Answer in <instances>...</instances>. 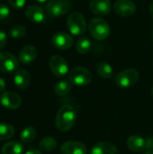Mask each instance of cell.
<instances>
[{
    "label": "cell",
    "mask_w": 153,
    "mask_h": 154,
    "mask_svg": "<svg viewBox=\"0 0 153 154\" xmlns=\"http://www.w3.org/2000/svg\"><path fill=\"white\" fill-rule=\"evenodd\" d=\"M77 120V112L76 109L69 105L62 106L56 116L55 124L56 127L60 132L69 131L75 125Z\"/></svg>",
    "instance_id": "obj_1"
},
{
    "label": "cell",
    "mask_w": 153,
    "mask_h": 154,
    "mask_svg": "<svg viewBox=\"0 0 153 154\" xmlns=\"http://www.w3.org/2000/svg\"><path fill=\"white\" fill-rule=\"evenodd\" d=\"M88 30L92 37L97 41H103L110 34L109 24L106 20L99 17L93 18L89 21Z\"/></svg>",
    "instance_id": "obj_2"
},
{
    "label": "cell",
    "mask_w": 153,
    "mask_h": 154,
    "mask_svg": "<svg viewBox=\"0 0 153 154\" xmlns=\"http://www.w3.org/2000/svg\"><path fill=\"white\" fill-rule=\"evenodd\" d=\"M140 79V74L135 69H127L119 72L115 77V84L122 88H128L133 87Z\"/></svg>",
    "instance_id": "obj_3"
},
{
    "label": "cell",
    "mask_w": 153,
    "mask_h": 154,
    "mask_svg": "<svg viewBox=\"0 0 153 154\" xmlns=\"http://www.w3.org/2000/svg\"><path fill=\"white\" fill-rule=\"evenodd\" d=\"M67 25L71 34L82 35L87 30V23L84 15L78 12L71 13L67 20Z\"/></svg>",
    "instance_id": "obj_4"
},
{
    "label": "cell",
    "mask_w": 153,
    "mask_h": 154,
    "mask_svg": "<svg viewBox=\"0 0 153 154\" xmlns=\"http://www.w3.org/2000/svg\"><path fill=\"white\" fill-rule=\"evenodd\" d=\"M93 76L89 69L84 67H76L69 73V80L76 86H87L92 81Z\"/></svg>",
    "instance_id": "obj_5"
},
{
    "label": "cell",
    "mask_w": 153,
    "mask_h": 154,
    "mask_svg": "<svg viewBox=\"0 0 153 154\" xmlns=\"http://www.w3.org/2000/svg\"><path fill=\"white\" fill-rule=\"evenodd\" d=\"M72 8L70 0H50L46 5L47 13L51 17H59L69 13Z\"/></svg>",
    "instance_id": "obj_6"
},
{
    "label": "cell",
    "mask_w": 153,
    "mask_h": 154,
    "mask_svg": "<svg viewBox=\"0 0 153 154\" xmlns=\"http://www.w3.org/2000/svg\"><path fill=\"white\" fill-rule=\"evenodd\" d=\"M19 65L18 59L7 51H0V71L11 73L17 69Z\"/></svg>",
    "instance_id": "obj_7"
},
{
    "label": "cell",
    "mask_w": 153,
    "mask_h": 154,
    "mask_svg": "<svg viewBox=\"0 0 153 154\" xmlns=\"http://www.w3.org/2000/svg\"><path fill=\"white\" fill-rule=\"evenodd\" d=\"M49 66L51 72L57 77H63L69 72V65L60 55H53L50 59Z\"/></svg>",
    "instance_id": "obj_8"
},
{
    "label": "cell",
    "mask_w": 153,
    "mask_h": 154,
    "mask_svg": "<svg viewBox=\"0 0 153 154\" xmlns=\"http://www.w3.org/2000/svg\"><path fill=\"white\" fill-rule=\"evenodd\" d=\"M116 14L123 17H129L135 14L136 5L133 0H117L114 5Z\"/></svg>",
    "instance_id": "obj_9"
},
{
    "label": "cell",
    "mask_w": 153,
    "mask_h": 154,
    "mask_svg": "<svg viewBox=\"0 0 153 154\" xmlns=\"http://www.w3.org/2000/svg\"><path fill=\"white\" fill-rule=\"evenodd\" d=\"M0 103L4 107L14 110L20 107L22 104V99L19 97V95H17L14 92L5 91L0 96Z\"/></svg>",
    "instance_id": "obj_10"
},
{
    "label": "cell",
    "mask_w": 153,
    "mask_h": 154,
    "mask_svg": "<svg viewBox=\"0 0 153 154\" xmlns=\"http://www.w3.org/2000/svg\"><path fill=\"white\" fill-rule=\"evenodd\" d=\"M51 42L55 48L64 51V50L69 49L73 45L74 39L70 34L60 32H57L53 35V37L51 39Z\"/></svg>",
    "instance_id": "obj_11"
},
{
    "label": "cell",
    "mask_w": 153,
    "mask_h": 154,
    "mask_svg": "<svg viewBox=\"0 0 153 154\" xmlns=\"http://www.w3.org/2000/svg\"><path fill=\"white\" fill-rule=\"evenodd\" d=\"M61 154H87V147L84 143L78 141H69L60 147Z\"/></svg>",
    "instance_id": "obj_12"
},
{
    "label": "cell",
    "mask_w": 153,
    "mask_h": 154,
    "mask_svg": "<svg viewBox=\"0 0 153 154\" xmlns=\"http://www.w3.org/2000/svg\"><path fill=\"white\" fill-rule=\"evenodd\" d=\"M90 11L96 15H106L111 11L110 0H90Z\"/></svg>",
    "instance_id": "obj_13"
},
{
    "label": "cell",
    "mask_w": 153,
    "mask_h": 154,
    "mask_svg": "<svg viewBox=\"0 0 153 154\" xmlns=\"http://www.w3.org/2000/svg\"><path fill=\"white\" fill-rule=\"evenodd\" d=\"M25 16L28 20L33 23H42L45 20V13L43 9L36 5H29L25 10Z\"/></svg>",
    "instance_id": "obj_14"
},
{
    "label": "cell",
    "mask_w": 153,
    "mask_h": 154,
    "mask_svg": "<svg viewBox=\"0 0 153 154\" xmlns=\"http://www.w3.org/2000/svg\"><path fill=\"white\" fill-rule=\"evenodd\" d=\"M90 154H120V152L114 144L106 142H100L92 147Z\"/></svg>",
    "instance_id": "obj_15"
},
{
    "label": "cell",
    "mask_w": 153,
    "mask_h": 154,
    "mask_svg": "<svg viewBox=\"0 0 153 154\" xmlns=\"http://www.w3.org/2000/svg\"><path fill=\"white\" fill-rule=\"evenodd\" d=\"M127 147L133 152H142L146 150L145 139L139 135H132L127 139Z\"/></svg>",
    "instance_id": "obj_16"
},
{
    "label": "cell",
    "mask_w": 153,
    "mask_h": 154,
    "mask_svg": "<svg viewBox=\"0 0 153 154\" xmlns=\"http://www.w3.org/2000/svg\"><path fill=\"white\" fill-rule=\"evenodd\" d=\"M37 54L38 52L34 46L26 45L19 52V60L23 64H29L36 59Z\"/></svg>",
    "instance_id": "obj_17"
},
{
    "label": "cell",
    "mask_w": 153,
    "mask_h": 154,
    "mask_svg": "<svg viewBox=\"0 0 153 154\" xmlns=\"http://www.w3.org/2000/svg\"><path fill=\"white\" fill-rule=\"evenodd\" d=\"M14 85L20 89H25L30 86L31 76L25 69H18L14 76Z\"/></svg>",
    "instance_id": "obj_18"
},
{
    "label": "cell",
    "mask_w": 153,
    "mask_h": 154,
    "mask_svg": "<svg viewBox=\"0 0 153 154\" xmlns=\"http://www.w3.org/2000/svg\"><path fill=\"white\" fill-rule=\"evenodd\" d=\"M96 72L97 74L106 79H112L114 77V69L112 68V66L106 62V61H101L96 65Z\"/></svg>",
    "instance_id": "obj_19"
},
{
    "label": "cell",
    "mask_w": 153,
    "mask_h": 154,
    "mask_svg": "<svg viewBox=\"0 0 153 154\" xmlns=\"http://www.w3.org/2000/svg\"><path fill=\"white\" fill-rule=\"evenodd\" d=\"M1 152L2 154H23V145L19 142H9L3 146Z\"/></svg>",
    "instance_id": "obj_20"
},
{
    "label": "cell",
    "mask_w": 153,
    "mask_h": 154,
    "mask_svg": "<svg viewBox=\"0 0 153 154\" xmlns=\"http://www.w3.org/2000/svg\"><path fill=\"white\" fill-rule=\"evenodd\" d=\"M91 48H92L91 40L87 36L80 37L76 42V50L80 54H87V52L90 51Z\"/></svg>",
    "instance_id": "obj_21"
},
{
    "label": "cell",
    "mask_w": 153,
    "mask_h": 154,
    "mask_svg": "<svg viewBox=\"0 0 153 154\" xmlns=\"http://www.w3.org/2000/svg\"><path fill=\"white\" fill-rule=\"evenodd\" d=\"M71 83L69 80H60L54 86V92L59 97L67 96L71 91Z\"/></svg>",
    "instance_id": "obj_22"
},
{
    "label": "cell",
    "mask_w": 153,
    "mask_h": 154,
    "mask_svg": "<svg viewBox=\"0 0 153 154\" xmlns=\"http://www.w3.org/2000/svg\"><path fill=\"white\" fill-rule=\"evenodd\" d=\"M39 147L42 152H52L57 147V141L53 137H50V136L45 137L40 142Z\"/></svg>",
    "instance_id": "obj_23"
},
{
    "label": "cell",
    "mask_w": 153,
    "mask_h": 154,
    "mask_svg": "<svg viewBox=\"0 0 153 154\" xmlns=\"http://www.w3.org/2000/svg\"><path fill=\"white\" fill-rule=\"evenodd\" d=\"M14 135V128L9 124L0 123V141L8 140Z\"/></svg>",
    "instance_id": "obj_24"
},
{
    "label": "cell",
    "mask_w": 153,
    "mask_h": 154,
    "mask_svg": "<svg viewBox=\"0 0 153 154\" xmlns=\"http://www.w3.org/2000/svg\"><path fill=\"white\" fill-rule=\"evenodd\" d=\"M35 137H36V130L32 126H28L24 128L20 134V140L25 143H31L35 139Z\"/></svg>",
    "instance_id": "obj_25"
},
{
    "label": "cell",
    "mask_w": 153,
    "mask_h": 154,
    "mask_svg": "<svg viewBox=\"0 0 153 154\" xmlns=\"http://www.w3.org/2000/svg\"><path fill=\"white\" fill-rule=\"evenodd\" d=\"M26 32H27L26 27L23 24H15L10 30V35L14 39L23 38L26 35Z\"/></svg>",
    "instance_id": "obj_26"
},
{
    "label": "cell",
    "mask_w": 153,
    "mask_h": 154,
    "mask_svg": "<svg viewBox=\"0 0 153 154\" xmlns=\"http://www.w3.org/2000/svg\"><path fill=\"white\" fill-rule=\"evenodd\" d=\"M10 14V9L6 5L0 4V21L5 20Z\"/></svg>",
    "instance_id": "obj_27"
},
{
    "label": "cell",
    "mask_w": 153,
    "mask_h": 154,
    "mask_svg": "<svg viewBox=\"0 0 153 154\" xmlns=\"http://www.w3.org/2000/svg\"><path fill=\"white\" fill-rule=\"evenodd\" d=\"M8 1H9V4L11 5V6H13L14 8H16V9L23 7L26 4V0H8Z\"/></svg>",
    "instance_id": "obj_28"
},
{
    "label": "cell",
    "mask_w": 153,
    "mask_h": 154,
    "mask_svg": "<svg viewBox=\"0 0 153 154\" xmlns=\"http://www.w3.org/2000/svg\"><path fill=\"white\" fill-rule=\"evenodd\" d=\"M6 42H7V35H6V33L5 32L0 31V50H2L5 46Z\"/></svg>",
    "instance_id": "obj_29"
},
{
    "label": "cell",
    "mask_w": 153,
    "mask_h": 154,
    "mask_svg": "<svg viewBox=\"0 0 153 154\" xmlns=\"http://www.w3.org/2000/svg\"><path fill=\"white\" fill-rule=\"evenodd\" d=\"M147 152H153V137H148L145 139Z\"/></svg>",
    "instance_id": "obj_30"
},
{
    "label": "cell",
    "mask_w": 153,
    "mask_h": 154,
    "mask_svg": "<svg viewBox=\"0 0 153 154\" xmlns=\"http://www.w3.org/2000/svg\"><path fill=\"white\" fill-rule=\"evenodd\" d=\"M23 154H42L40 150H37V149H30L28 150L27 152H25Z\"/></svg>",
    "instance_id": "obj_31"
},
{
    "label": "cell",
    "mask_w": 153,
    "mask_h": 154,
    "mask_svg": "<svg viewBox=\"0 0 153 154\" xmlns=\"http://www.w3.org/2000/svg\"><path fill=\"white\" fill-rule=\"evenodd\" d=\"M5 87H6V84H5V79L0 78V92H3L5 89Z\"/></svg>",
    "instance_id": "obj_32"
},
{
    "label": "cell",
    "mask_w": 153,
    "mask_h": 154,
    "mask_svg": "<svg viewBox=\"0 0 153 154\" xmlns=\"http://www.w3.org/2000/svg\"><path fill=\"white\" fill-rule=\"evenodd\" d=\"M150 14H151V17L152 18L153 20V0L152 2L151 3V5H150Z\"/></svg>",
    "instance_id": "obj_33"
},
{
    "label": "cell",
    "mask_w": 153,
    "mask_h": 154,
    "mask_svg": "<svg viewBox=\"0 0 153 154\" xmlns=\"http://www.w3.org/2000/svg\"><path fill=\"white\" fill-rule=\"evenodd\" d=\"M36 1H38V2H41V3H43V2H46L47 0H36Z\"/></svg>",
    "instance_id": "obj_34"
},
{
    "label": "cell",
    "mask_w": 153,
    "mask_h": 154,
    "mask_svg": "<svg viewBox=\"0 0 153 154\" xmlns=\"http://www.w3.org/2000/svg\"><path fill=\"white\" fill-rule=\"evenodd\" d=\"M143 154H153V152H146L145 153Z\"/></svg>",
    "instance_id": "obj_35"
},
{
    "label": "cell",
    "mask_w": 153,
    "mask_h": 154,
    "mask_svg": "<svg viewBox=\"0 0 153 154\" xmlns=\"http://www.w3.org/2000/svg\"><path fill=\"white\" fill-rule=\"evenodd\" d=\"M151 95H152V97H153V87L151 88Z\"/></svg>",
    "instance_id": "obj_36"
},
{
    "label": "cell",
    "mask_w": 153,
    "mask_h": 154,
    "mask_svg": "<svg viewBox=\"0 0 153 154\" xmlns=\"http://www.w3.org/2000/svg\"><path fill=\"white\" fill-rule=\"evenodd\" d=\"M152 42H153V30H152Z\"/></svg>",
    "instance_id": "obj_37"
}]
</instances>
